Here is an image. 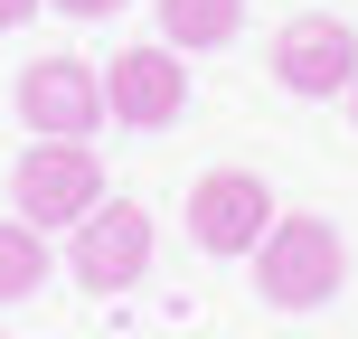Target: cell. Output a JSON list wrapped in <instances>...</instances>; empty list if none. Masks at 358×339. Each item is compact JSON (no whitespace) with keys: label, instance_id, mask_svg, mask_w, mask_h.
<instances>
[{"label":"cell","instance_id":"11","mask_svg":"<svg viewBox=\"0 0 358 339\" xmlns=\"http://www.w3.org/2000/svg\"><path fill=\"white\" fill-rule=\"evenodd\" d=\"M29 10H48V0H0V29H19Z\"/></svg>","mask_w":358,"mask_h":339},{"label":"cell","instance_id":"9","mask_svg":"<svg viewBox=\"0 0 358 339\" xmlns=\"http://www.w3.org/2000/svg\"><path fill=\"white\" fill-rule=\"evenodd\" d=\"M38 283H48V226L0 217V302H29Z\"/></svg>","mask_w":358,"mask_h":339},{"label":"cell","instance_id":"6","mask_svg":"<svg viewBox=\"0 0 358 339\" xmlns=\"http://www.w3.org/2000/svg\"><path fill=\"white\" fill-rule=\"evenodd\" d=\"M19 123H29L38 142H85V132L104 123V75H94L85 57H38V66L19 75Z\"/></svg>","mask_w":358,"mask_h":339},{"label":"cell","instance_id":"2","mask_svg":"<svg viewBox=\"0 0 358 339\" xmlns=\"http://www.w3.org/2000/svg\"><path fill=\"white\" fill-rule=\"evenodd\" d=\"M273 85L283 94H311V104H330V94L358 85V29L330 10H302L273 29Z\"/></svg>","mask_w":358,"mask_h":339},{"label":"cell","instance_id":"3","mask_svg":"<svg viewBox=\"0 0 358 339\" xmlns=\"http://www.w3.org/2000/svg\"><path fill=\"white\" fill-rule=\"evenodd\" d=\"M10 189H19V217H29V226H76V217L104 198V170H94L85 142H29L19 170H10Z\"/></svg>","mask_w":358,"mask_h":339},{"label":"cell","instance_id":"10","mask_svg":"<svg viewBox=\"0 0 358 339\" xmlns=\"http://www.w3.org/2000/svg\"><path fill=\"white\" fill-rule=\"evenodd\" d=\"M48 10H66V19H113L123 0H48Z\"/></svg>","mask_w":358,"mask_h":339},{"label":"cell","instance_id":"8","mask_svg":"<svg viewBox=\"0 0 358 339\" xmlns=\"http://www.w3.org/2000/svg\"><path fill=\"white\" fill-rule=\"evenodd\" d=\"M245 29V0H161V38L179 57H198V48H227V38Z\"/></svg>","mask_w":358,"mask_h":339},{"label":"cell","instance_id":"1","mask_svg":"<svg viewBox=\"0 0 358 339\" xmlns=\"http://www.w3.org/2000/svg\"><path fill=\"white\" fill-rule=\"evenodd\" d=\"M349 283V245L330 217H273L264 245H255V292L273 311H321L330 292Z\"/></svg>","mask_w":358,"mask_h":339},{"label":"cell","instance_id":"4","mask_svg":"<svg viewBox=\"0 0 358 339\" xmlns=\"http://www.w3.org/2000/svg\"><path fill=\"white\" fill-rule=\"evenodd\" d=\"M151 273V217L132 198H94L76 217V283L85 292H132Z\"/></svg>","mask_w":358,"mask_h":339},{"label":"cell","instance_id":"12","mask_svg":"<svg viewBox=\"0 0 358 339\" xmlns=\"http://www.w3.org/2000/svg\"><path fill=\"white\" fill-rule=\"evenodd\" d=\"M349 113H358V85H349Z\"/></svg>","mask_w":358,"mask_h":339},{"label":"cell","instance_id":"5","mask_svg":"<svg viewBox=\"0 0 358 339\" xmlns=\"http://www.w3.org/2000/svg\"><path fill=\"white\" fill-rule=\"evenodd\" d=\"M104 113L123 132H170L179 113H189V66L170 57V38L161 48H123L104 66Z\"/></svg>","mask_w":358,"mask_h":339},{"label":"cell","instance_id":"7","mask_svg":"<svg viewBox=\"0 0 358 339\" xmlns=\"http://www.w3.org/2000/svg\"><path fill=\"white\" fill-rule=\"evenodd\" d=\"M264 226H273V189H264L255 170H208V179L189 189V236H198V254H255Z\"/></svg>","mask_w":358,"mask_h":339}]
</instances>
